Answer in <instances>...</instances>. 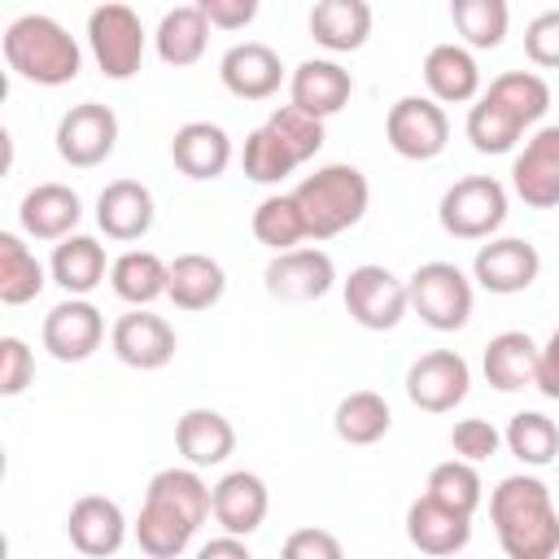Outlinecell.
<instances>
[{"label": "cell", "mask_w": 559, "mask_h": 559, "mask_svg": "<svg viewBox=\"0 0 559 559\" xmlns=\"http://www.w3.org/2000/svg\"><path fill=\"white\" fill-rule=\"evenodd\" d=\"M489 524L507 559H550L559 550V511L542 476H502L489 493Z\"/></svg>", "instance_id": "6da1fadb"}, {"label": "cell", "mask_w": 559, "mask_h": 559, "mask_svg": "<svg viewBox=\"0 0 559 559\" xmlns=\"http://www.w3.org/2000/svg\"><path fill=\"white\" fill-rule=\"evenodd\" d=\"M4 66L35 87H66L83 70L79 39L48 13H22L4 26Z\"/></svg>", "instance_id": "7a4b0ae2"}, {"label": "cell", "mask_w": 559, "mask_h": 559, "mask_svg": "<svg viewBox=\"0 0 559 559\" xmlns=\"http://www.w3.org/2000/svg\"><path fill=\"white\" fill-rule=\"evenodd\" d=\"M297 205H301V218H306V236L310 240H332L341 231H349L362 214H367V201H371V183L358 166L349 162H328L319 166L314 175H306L297 188H293Z\"/></svg>", "instance_id": "3957f363"}, {"label": "cell", "mask_w": 559, "mask_h": 559, "mask_svg": "<svg viewBox=\"0 0 559 559\" xmlns=\"http://www.w3.org/2000/svg\"><path fill=\"white\" fill-rule=\"evenodd\" d=\"M144 39L148 35H144L140 13L122 0H105L87 13V48H92L100 74L114 83H127L131 74H140Z\"/></svg>", "instance_id": "277c9868"}, {"label": "cell", "mask_w": 559, "mask_h": 559, "mask_svg": "<svg viewBox=\"0 0 559 559\" xmlns=\"http://www.w3.org/2000/svg\"><path fill=\"white\" fill-rule=\"evenodd\" d=\"M437 218L454 240H489L507 223V188L493 175H463L441 192Z\"/></svg>", "instance_id": "5b68a950"}, {"label": "cell", "mask_w": 559, "mask_h": 559, "mask_svg": "<svg viewBox=\"0 0 559 559\" xmlns=\"http://www.w3.org/2000/svg\"><path fill=\"white\" fill-rule=\"evenodd\" d=\"M411 288V310L432 328V332H459L472 319V280L454 262H424L406 280Z\"/></svg>", "instance_id": "8992f818"}, {"label": "cell", "mask_w": 559, "mask_h": 559, "mask_svg": "<svg viewBox=\"0 0 559 559\" xmlns=\"http://www.w3.org/2000/svg\"><path fill=\"white\" fill-rule=\"evenodd\" d=\"M341 293H345L349 319H354L358 328H367V332H389V328H397L402 314L411 310V288H406V280H397V275H393L389 266H380V262L354 266Z\"/></svg>", "instance_id": "52a82bcc"}, {"label": "cell", "mask_w": 559, "mask_h": 559, "mask_svg": "<svg viewBox=\"0 0 559 559\" xmlns=\"http://www.w3.org/2000/svg\"><path fill=\"white\" fill-rule=\"evenodd\" d=\"M384 135H389V148L397 157H406V162H432V157L445 153L450 118H445L441 100H432V96H402L384 114Z\"/></svg>", "instance_id": "ba28073f"}, {"label": "cell", "mask_w": 559, "mask_h": 559, "mask_svg": "<svg viewBox=\"0 0 559 559\" xmlns=\"http://www.w3.org/2000/svg\"><path fill=\"white\" fill-rule=\"evenodd\" d=\"M262 284L275 301H288V306H306V301H319L328 297V288L336 284V266L323 249L314 245H297V249H280L266 271H262Z\"/></svg>", "instance_id": "9c48e42d"}, {"label": "cell", "mask_w": 559, "mask_h": 559, "mask_svg": "<svg viewBox=\"0 0 559 559\" xmlns=\"http://www.w3.org/2000/svg\"><path fill=\"white\" fill-rule=\"evenodd\" d=\"M57 153L61 162L87 170V166H100L114 144H118V114L100 100H83V105H70L57 122Z\"/></svg>", "instance_id": "30bf717a"}, {"label": "cell", "mask_w": 559, "mask_h": 559, "mask_svg": "<svg viewBox=\"0 0 559 559\" xmlns=\"http://www.w3.org/2000/svg\"><path fill=\"white\" fill-rule=\"evenodd\" d=\"M109 349L118 362L135 367V371H162L175 349H179V336L175 328L153 314L148 306H131L127 314H118V323L109 328Z\"/></svg>", "instance_id": "8fae6325"}, {"label": "cell", "mask_w": 559, "mask_h": 559, "mask_svg": "<svg viewBox=\"0 0 559 559\" xmlns=\"http://www.w3.org/2000/svg\"><path fill=\"white\" fill-rule=\"evenodd\" d=\"M467 384H472V367L454 349H428L406 371V397L428 415L454 411L467 397Z\"/></svg>", "instance_id": "7c38bea8"}, {"label": "cell", "mask_w": 559, "mask_h": 559, "mask_svg": "<svg viewBox=\"0 0 559 559\" xmlns=\"http://www.w3.org/2000/svg\"><path fill=\"white\" fill-rule=\"evenodd\" d=\"M39 341L57 362H83L105 341V314L87 297H66L44 314Z\"/></svg>", "instance_id": "4fadbf2b"}, {"label": "cell", "mask_w": 559, "mask_h": 559, "mask_svg": "<svg viewBox=\"0 0 559 559\" xmlns=\"http://www.w3.org/2000/svg\"><path fill=\"white\" fill-rule=\"evenodd\" d=\"M537 271H542V253L533 240L520 236H489V245H480L472 258V280L498 297L524 293L537 280Z\"/></svg>", "instance_id": "5bb4252c"}, {"label": "cell", "mask_w": 559, "mask_h": 559, "mask_svg": "<svg viewBox=\"0 0 559 559\" xmlns=\"http://www.w3.org/2000/svg\"><path fill=\"white\" fill-rule=\"evenodd\" d=\"M511 188L533 210L559 205V127H537L511 162Z\"/></svg>", "instance_id": "9a60e30c"}, {"label": "cell", "mask_w": 559, "mask_h": 559, "mask_svg": "<svg viewBox=\"0 0 559 559\" xmlns=\"http://www.w3.org/2000/svg\"><path fill=\"white\" fill-rule=\"evenodd\" d=\"M218 79L223 87L236 96V100H266L280 92L284 83V66H280V52L271 44H258V39H245V44H231L218 61Z\"/></svg>", "instance_id": "2e32d148"}, {"label": "cell", "mask_w": 559, "mask_h": 559, "mask_svg": "<svg viewBox=\"0 0 559 559\" xmlns=\"http://www.w3.org/2000/svg\"><path fill=\"white\" fill-rule=\"evenodd\" d=\"M66 537L79 555H92V559H105V555H118V546L127 542V515L114 498L105 493H83L70 515H66Z\"/></svg>", "instance_id": "e0dca14e"}, {"label": "cell", "mask_w": 559, "mask_h": 559, "mask_svg": "<svg viewBox=\"0 0 559 559\" xmlns=\"http://www.w3.org/2000/svg\"><path fill=\"white\" fill-rule=\"evenodd\" d=\"M406 537L419 555H459L472 542V515L437 502L432 493H419L406 507Z\"/></svg>", "instance_id": "ac0fdd59"}, {"label": "cell", "mask_w": 559, "mask_h": 559, "mask_svg": "<svg viewBox=\"0 0 559 559\" xmlns=\"http://www.w3.org/2000/svg\"><path fill=\"white\" fill-rule=\"evenodd\" d=\"M288 96H293L297 109H306V114H314V118H332V114H341V109L349 105L354 79H349V70H345L341 61H332V57H310V61H301V66L293 70Z\"/></svg>", "instance_id": "d6986e66"}, {"label": "cell", "mask_w": 559, "mask_h": 559, "mask_svg": "<svg viewBox=\"0 0 559 559\" xmlns=\"http://www.w3.org/2000/svg\"><path fill=\"white\" fill-rule=\"evenodd\" d=\"M83 218V201L70 183H35L22 205H17V223L31 240H66Z\"/></svg>", "instance_id": "ffe728a7"}, {"label": "cell", "mask_w": 559, "mask_h": 559, "mask_svg": "<svg viewBox=\"0 0 559 559\" xmlns=\"http://www.w3.org/2000/svg\"><path fill=\"white\" fill-rule=\"evenodd\" d=\"M153 192L140 183V179H114L100 188L96 197V227L109 236V240H140L148 236L153 227Z\"/></svg>", "instance_id": "44dd1931"}, {"label": "cell", "mask_w": 559, "mask_h": 559, "mask_svg": "<svg viewBox=\"0 0 559 559\" xmlns=\"http://www.w3.org/2000/svg\"><path fill=\"white\" fill-rule=\"evenodd\" d=\"M175 450L192 467H218L236 450V428L227 415H218L210 406H192L175 419Z\"/></svg>", "instance_id": "7402d4cb"}, {"label": "cell", "mask_w": 559, "mask_h": 559, "mask_svg": "<svg viewBox=\"0 0 559 559\" xmlns=\"http://www.w3.org/2000/svg\"><path fill=\"white\" fill-rule=\"evenodd\" d=\"M271 511V493H266V480L258 472H227L218 485H214V520L223 533H258L262 520Z\"/></svg>", "instance_id": "603a6c76"}, {"label": "cell", "mask_w": 559, "mask_h": 559, "mask_svg": "<svg viewBox=\"0 0 559 559\" xmlns=\"http://www.w3.org/2000/svg\"><path fill=\"white\" fill-rule=\"evenodd\" d=\"M428 96L441 105H467L480 92V66L467 44H432L424 57Z\"/></svg>", "instance_id": "cb8c5ba5"}, {"label": "cell", "mask_w": 559, "mask_h": 559, "mask_svg": "<svg viewBox=\"0 0 559 559\" xmlns=\"http://www.w3.org/2000/svg\"><path fill=\"white\" fill-rule=\"evenodd\" d=\"M170 162L188 179H218L231 166V135L218 122H183L170 140Z\"/></svg>", "instance_id": "d4e9b609"}, {"label": "cell", "mask_w": 559, "mask_h": 559, "mask_svg": "<svg viewBox=\"0 0 559 559\" xmlns=\"http://www.w3.org/2000/svg\"><path fill=\"white\" fill-rule=\"evenodd\" d=\"M105 271H109L105 245L83 231H70L66 240H57L48 262V275L57 288H66V297H87L96 284H105Z\"/></svg>", "instance_id": "484cf974"}, {"label": "cell", "mask_w": 559, "mask_h": 559, "mask_svg": "<svg viewBox=\"0 0 559 559\" xmlns=\"http://www.w3.org/2000/svg\"><path fill=\"white\" fill-rule=\"evenodd\" d=\"M537 341L528 332H498L485 345L480 371L498 393H520L537 384Z\"/></svg>", "instance_id": "4316f807"}, {"label": "cell", "mask_w": 559, "mask_h": 559, "mask_svg": "<svg viewBox=\"0 0 559 559\" xmlns=\"http://www.w3.org/2000/svg\"><path fill=\"white\" fill-rule=\"evenodd\" d=\"M310 35L328 52H358L371 35V4L367 0H314Z\"/></svg>", "instance_id": "83f0119b"}, {"label": "cell", "mask_w": 559, "mask_h": 559, "mask_svg": "<svg viewBox=\"0 0 559 559\" xmlns=\"http://www.w3.org/2000/svg\"><path fill=\"white\" fill-rule=\"evenodd\" d=\"M223 293H227V271L218 266V258H210V253H179L170 262L166 297L179 310H210V306L223 301Z\"/></svg>", "instance_id": "f1b7e54d"}, {"label": "cell", "mask_w": 559, "mask_h": 559, "mask_svg": "<svg viewBox=\"0 0 559 559\" xmlns=\"http://www.w3.org/2000/svg\"><path fill=\"white\" fill-rule=\"evenodd\" d=\"M205 44H210V17L197 9V4H179L170 13H162L157 31H153V48L166 66L183 70V66H197L205 57Z\"/></svg>", "instance_id": "f546056e"}, {"label": "cell", "mask_w": 559, "mask_h": 559, "mask_svg": "<svg viewBox=\"0 0 559 559\" xmlns=\"http://www.w3.org/2000/svg\"><path fill=\"white\" fill-rule=\"evenodd\" d=\"M166 284H170V262H162L148 249H127L109 262V288L127 306H153L157 297H166Z\"/></svg>", "instance_id": "4dcf8cb0"}, {"label": "cell", "mask_w": 559, "mask_h": 559, "mask_svg": "<svg viewBox=\"0 0 559 559\" xmlns=\"http://www.w3.org/2000/svg\"><path fill=\"white\" fill-rule=\"evenodd\" d=\"M144 498H153V502H162V507L179 511V515H183V520H192L197 528L214 515V489L197 476V467H192V463H188V467H162V472L148 480Z\"/></svg>", "instance_id": "1f68e13d"}, {"label": "cell", "mask_w": 559, "mask_h": 559, "mask_svg": "<svg viewBox=\"0 0 559 559\" xmlns=\"http://www.w3.org/2000/svg\"><path fill=\"white\" fill-rule=\"evenodd\" d=\"M332 428L345 445H376L389 428H393V411L376 389H354L336 402Z\"/></svg>", "instance_id": "d6a6232c"}, {"label": "cell", "mask_w": 559, "mask_h": 559, "mask_svg": "<svg viewBox=\"0 0 559 559\" xmlns=\"http://www.w3.org/2000/svg\"><path fill=\"white\" fill-rule=\"evenodd\" d=\"M48 271L44 262L26 249L17 231H0V301L4 306H26L44 293Z\"/></svg>", "instance_id": "836d02e7"}, {"label": "cell", "mask_w": 559, "mask_h": 559, "mask_svg": "<svg viewBox=\"0 0 559 559\" xmlns=\"http://www.w3.org/2000/svg\"><path fill=\"white\" fill-rule=\"evenodd\" d=\"M192 537H197V524L192 520H183L179 511L144 498L140 515H135V542H140V550L148 559H179L192 546Z\"/></svg>", "instance_id": "e575fe53"}, {"label": "cell", "mask_w": 559, "mask_h": 559, "mask_svg": "<svg viewBox=\"0 0 559 559\" xmlns=\"http://www.w3.org/2000/svg\"><path fill=\"white\" fill-rule=\"evenodd\" d=\"M485 96L498 100L524 131L537 127V122L546 118V109H550V87H546V79L533 74V70H507V74H498V79L485 87Z\"/></svg>", "instance_id": "d590c367"}, {"label": "cell", "mask_w": 559, "mask_h": 559, "mask_svg": "<svg viewBox=\"0 0 559 559\" xmlns=\"http://www.w3.org/2000/svg\"><path fill=\"white\" fill-rule=\"evenodd\" d=\"M507 450L524 463V467H546L559 459V424L542 411H520L507 419V432H502Z\"/></svg>", "instance_id": "8d00e7d4"}, {"label": "cell", "mask_w": 559, "mask_h": 559, "mask_svg": "<svg viewBox=\"0 0 559 559\" xmlns=\"http://www.w3.org/2000/svg\"><path fill=\"white\" fill-rule=\"evenodd\" d=\"M450 22L467 48H498L511 26L507 0H450Z\"/></svg>", "instance_id": "74e56055"}, {"label": "cell", "mask_w": 559, "mask_h": 559, "mask_svg": "<svg viewBox=\"0 0 559 559\" xmlns=\"http://www.w3.org/2000/svg\"><path fill=\"white\" fill-rule=\"evenodd\" d=\"M240 166H245V175L253 179V183H284L301 162H297V153L262 122L258 131H249L245 135V148H240Z\"/></svg>", "instance_id": "f35d334b"}, {"label": "cell", "mask_w": 559, "mask_h": 559, "mask_svg": "<svg viewBox=\"0 0 559 559\" xmlns=\"http://www.w3.org/2000/svg\"><path fill=\"white\" fill-rule=\"evenodd\" d=\"M253 236H258V245H266V249H297L301 240H306V218H301V205H297V197L288 192H275V197H266L258 210H253Z\"/></svg>", "instance_id": "ab89813d"}, {"label": "cell", "mask_w": 559, "mask_h": 559, "mask_svg": "<svg viewBox=\"0 0 559 559\" xmlns=\"http://www.w3.org/2000/svg\"><path fill=\"white\" fill-rule=\"evenodd\" d=\"M424 493H432L437 502H445V507H454V511H463V515H476V507H480V498H485V485H480L476 463H467V459H445V463H437V467L428 472Z\"/></svg>", "instance_id": "60d3db41"}, {"label": "cell", "mask_w": 559, "mask_h": 559, "mask_svg": "<svg viewBox=\"0 0 559 559\" xmlns=\"http://www.w3.org/2000/svg\"><path fill=\"white\" fill-rule=\"evenodd\" d=\"M520 135H524V127H520L498 100L480 96V100L467 109V140H472L476 153H489V157L511 153V148L520 144Z\"/></svg>", "instance_id": "b9f144b4"}, {"label": "cell", "mask_w": 559, "mask_h": 559, "mask_svg": "<svg viewBox=\"0 0 559 559\" xmlns=\"http://www.w3.org/2000/svg\"><path fill=\"white\" fill-rule=\"evenodd\" d=\"M266 127L297 153V162H310L319 148H323V118H314V114H306V109H297V105H280L271 118H266Z\"/></svg>", "instance_id": "7bdbcfd3"}, {"label": "cell", "mask_w": 559, "mask_h": 559, "mask_svg": "<svg viewBox=\"0 0 559 559\" xmlns=\"http://www.w3.org/2000/svg\"><path fill=\"white\" fill-rule=\"evenodd\" d=\"M35 380V354L22 336H0V393L17 397Z\"/></svg>", "instance_id": "ee69618b"}, {"label": "cell", "mask_w": 559, "mask_h": 559, "mask_svg": "<svg viewBox=\"0 0 559 559\" xmlns=\"http://www.w3.org/2000/svg\"><path fill=\"white\" fill-rule=\"evenodd\" d=\"M450 445H454L459 459L480 463V459H493V454H498L502 432H498L489 419H459V424L450 428Z\"/></svg>", "instance_id": "f6af8a7d"}, {"label": "cell", "mask_w": 559, "mask_h": 559, "mask_svg": "<svg viewBox=\"0 0 559 559\" xmlns=\"http://www.w3.org/2000/svg\"><path fill=\"white\" fill-rule=\"evenodd\" d=\"M524 57L542 70H559V9H546L524 26Z\"/></svg>", "instance_id": "bcb514c9"}, {"label": "cell", "mask_w": 559, "mask_h": 559, "mask_svg": "<svg viewBox=\"0 0 559 559\" xmlns=\"http://www.w3.org/2000/svg\"><path fill=\"white\" fill-rule=\"evenodd\" d=\"M205 17H210V26H218V31H245L253 17H258V9H262V0H192Z\"/></svg>", "instance_id": "7dc6e473"}, {"label": "cell", "mask_w": 559, "mask_h": 559, "mask_svg": "<svg viewBox=\"0 0 559 559\" xmlns=\"http://www.w3.org/2000/svg\"><path fill=\"white\" fill-rule=\"evenodd\" d=\"M284 555L288 559H341V542L323 528H297V533H288Z\"/></svg>", "instance_id": "c3c4849f"}, {"label": "cell", "mask_w": 559, "mask_h": 559, "mask_svg": "<svg viewBox=\"0 0 559 559\" xmlns=\"http://www.w3.org/2000/svg\"><path fill=\"white\" fill-rule=\"evenodd\" d=\"M542 397L559 402V328L546 336V345L537 349V384H533Z\"/></svg>", "instance_id": "681fc988"}, {"label": "cell", "mask_w": 559, "mask_h": 559, "mask_svg": "<svg viewBox=\"0 0 559 559\" xmlns=\"http://www.w3.org/2000/svg\"><path fill=\"white\" fill-rule=\"evenodd\" d=\"M218 555H236V559H249V542L240 533H227V537H210L201 546V559H218Z\"/></svg>", "instance_id": "f907efd6"}]
</instances>
